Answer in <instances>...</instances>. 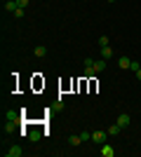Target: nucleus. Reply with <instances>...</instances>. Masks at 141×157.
Instances as JSON below:
<instances>
[{
    "label": "nucleus",
    "mask_w": 141,
    "mask_h": 157,
    "mask_svg": "<svg viewBox=\"0 0 141 157\" xmlns=\"http://www.w3.org/2000/svg\"><path fill=\"white\" fill-rule=\"evenodd\" d=\"M106 138H108V131H92V141L94 143H106Z\"/></svg>",
    "instance_id": "1"
},
{
    "label": "nucleus",
    "mask_w": 141,
    "mask_h": 157,
    "mask_svg": "<svg viewBox=\"0 0 141 157\" xmlns=\"http://www.w3.org/2000/svg\"><path fill=\"white\" fill-rule=\"evenodd\" d=\"M5 155L7 157H21V155H24V150H21V145H10V148L5 150Z\"/></svg>",
    "instance_id": "2"
},
{
    "label": "nucleus",
    "mask_w": 141,
    "mask_h": 157,
    "mask_svg": "<svg viewBox=\"0 0 141 157\" xmlns=\"http://www.w3.org/2000/svg\"><path fill=\"white\" fill-rule=\"evenodd\" d=\"M118 124H120L122 129H127V127L132 124V117H129L127 113H120V115H118Z\"/></svg>",
    "instance_id": "3"
},
{
    "label": "nucleus",
    "mask_w": 141,
    "mask_h": 157,
    "mask_svg": "<svg viewBox=\"0 0 141 157\" xmlns=\"http://www.w3.org/2000/svg\"><path fill=\"white\" fill-rule=\"evenodd\" d=\"M101 155H104V157H113L115 155V148L111 143H101Z\"/></svg>",
    "instance_id": "4"
},
{
    "label": "nucleus",
    "mask_w": 141,
    "mask_h": 157,
    "mask_svg": "<svg viewBox=\"0 0 141 157\" xmlns=\"http://www.w3.org/2000/svg\"><path fill=\"white\" fill-rule=\"evenodd\" d=\"M92 68H94L96 73H104V71H106V59H99V61H94V63H92Z\"/></svg>",
    "instance_id": "5"
},
{
    "label": "nucleus",
    "mask_w": 141,
    "mask_h": 157,
    "mask_svg": "<svg viewBox=\"0 0 141 157\" xmlns=\"http://www.w3.org/2000/svg\"><path fill=\"white\" fill-rule=\"evenodd\" d=\"M33 56H38V59H42V56H47V47L45 45H38L33 49Z\"/></svg>",
    "instance_id": "6"
},
{
    "label": "nucleus",
    "mask_w": 141,
    "mask_h": 157,
    "mask_svg": "<svg viewBox=\"0 0 141 157\" xmlns=\"http://www.w3.org/2000/svg\"><path fill=\"white\" fill-rule=\"evenodd\" d=\"M118 66H120L122 71H127L129 66H132V59H129V56H120V59H118Z\"/></svg>",
    "instance_id": "7"
},
{
    "label": "nucleus",
    "mask_w": 141,
    "mask_h": 157,
    "mask_svg": "<svg viewBox=\"0 0 141 157\" xmlns=\"http://www.w3.org/2000/svg\"><path fill=\"white\" fill-rule=\"evenodd\" d=\"M17 10H19V5H17V0H7L5 2V12H17Z\"/></svg>",
    "instance_id": "8"
},
{
    "label": "nucleus",
    "mask_w": 141,
    "mask_h": 157,
    "mask_svg": "<svg viewBox=\"0 0 141 157\" xmlns=\"http://www.w3.org/2000/svg\"><path fill=\"white\" fill-rule=\"evenodd\" d=\"M5 117H7V122H19V113L17 110H5Z\"/></svg>",
    "instance_id": "9"
},
{
    "label": "nucleus",
    "mask_w": 141,
    "mask_h": 157,
    "mask_svg": "<svg viewBox=\"0 0 141 157\" xmlns=\"http://www.w3.org/2000/svg\"><path fill=\"white\" fill-rule=\"evenodd\" d=\"M108 136H118V134H120V131H122V127L120 124H118V122H115V124H111V127H108Z\"/></svg>",
    "instance_id": "10"
},
{
    "label": "nucleus",
    "mask_w": 141,
    "mask_h": 157,
    "mask_svg": "<svg viewBox=\"0 0 141 157\" xmlns=\"http://www.w3.org/2000/svg\"><path fill=\"white\" fill-rule=\"evenodd\" d=\"M40 136H42L40 129H31V131H28V138H31L33 143H38V141H40Z\"/></svg>",
    "instance_id": "11"
},
{
    "label": "nucleus",
    "mask_w": 141,
    "mask_h": 157,
    "mask_svg": "<svg viewBox=\"0 0 141 157\" xmlns=\"http://www.w3.org/2000/svg\"><path fill=\"white\" fill-rule=\"evenodd\" d=\"M111 56H113V49H111V45H108V47H101V59H111Z\"/></svg>",
    "instance_id": "12"
},
{
    "label": "nucleus",
    "mask_w": 141,
    "mask_h": 157,
    "mask_svg": "<svg viewBox=\"0 0 141 157\" xmlns=\"http://www.w3.org/2000/svg\"><path fill=\"white\" fill-rule=\"evenodd\" d=\"M68 143H71V145H80V143H82L80 134H73V136H68Z\"/></svg>",
    "instance_id": "13"
},
{
    "label": "nucleus",
    "mask_w": 141,
    "mask_h": 157,
    "mask_svg": "<svg viewBox=\"0 0 141 157\" xmlns=\"http://www.w3.org/2000/svg\"><path fill=\"white\" fill-rule=\"evenodd\" d=\"M82 75H85V78H94V75H99V73L94 71L92 66H85V73H82Z\"/></svg>",
    "instance_id": "14"
},
{
    "label": "nucleus",
    "mask_w": 141,
    "mask_h": 157,
    "mask_svg": "<svg viewBox=\"0 0 141 157\" xmlns=\"http://www.w3.org/2000/svg\"><path fill=\"white\" fill-rule=\"evenodd\" d=\"M80 138H82V143H85V141H92V131H80Z\"/></svg>",
    "instance_id": "15"
},
{
    "label": "nucleus",
    "mask_w": 141,
    "mask_h": 157,
    "mask_svg": "<svg viewBox=\"0 0 141 157\" xmlns=\"http://www.w3.org/2000/svg\"><path fill=\"white\" fill-rule=\"evenodd\" d=\"M108 42H111V40H108V35H101V38H99V45H101V47H108Z\"/></svg>",
    "instance_id": "16"
},
{
    "label": "nucleus",
    "mask_w": 141,
    "mask_h": 157,
    "mask_svg": "<svg viewBox=\"0 0 141 157\" xmlns=\"http://www.w3.org/2000/svg\"><path fill=\"white\" fill-rule=\"evenodd\" d=\"M14 124H17V122H7V124H5V134H12V131H14Z\"/></svg>",
    "instance_id": "17"
},
{
    "label": "nucleus",
    "mask_w": 141,
    "mask_h": 157,
    "mask_svg": "<svg viewBox=\"0 0 141 157\" xmlns=\"http://www.w3.org/2000/svg\"><path fill=\"white\" fill-rule=\"evenodd\" d=\"M28 2H31V0H17V5H19L21 10H26V7H28Z\"/></svg>",
    "instance_id": "18"
},
{
    "label": "nucleus",
    "mask_w": 141,
    "mask_h": 157,
    "mask_svg": "<svg viewBox=\"0 0 141 157\" xmlns=\"http://www.w3.org/2000/svg\"><path fill=\"white\" fill-rule=\"evenodd\" d=\"M139 68H141V66H139V61H132V66H129V71H134V73H136Z\"/></svg>",
    "instance_id": "19"
},
{
    "label": "nucleus",
    "mask_w": 141,
    "mask_h": 157,
    "mask_svg": "<svg viewBox=\"0 0 141 157\" xmlns=\"http://www.w3.org/2000/svg\"><path fill=\"white\" fill-rule=\"evenodd\" d=\"M14 17H17V19H24V10H21V7H19V10L14 12Z\"/></svg>",
    "instance_id": "20"
},
{
    "label": "nucleus",
    "mask_w": 141,
    "mask_h": 157,
    "mask_svg": "<svg viewBox=\"0 0 141 157\" xmlns=\"http://www.w3.org/2000/svg\"><path fill=\"white\" fill-rule=\"evenodd\" d=\"M136 80H141V68H139V71H136Z\"/></svg>",
    "instance_id": "21"
},
{
    "label": "nucleus",
    "mask_w": 141,
    "mask_h": 157,
    "mask_svg": "<svg viewBox=\"0 0 141 157\" xmlns=\"http://www.w3.org/2000/svg\"><path fill=\"white\" fill-rule=\"evenodd\" d=\"M106 2H115V0H106Z\"/></svg>",
    "instance_id": "22"
}]
</instances>
